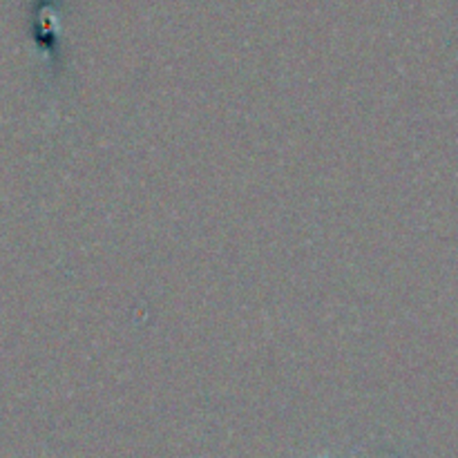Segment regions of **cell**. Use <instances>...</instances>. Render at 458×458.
Instances as JSON below:
<instances>
[{
    "label": "cell",
    "mask_w": 458,
    "mask_h": 458,
    "mask_svg": "<svg viewBox=\"0 0 458 458\" xmlns=\"http://www.w3.org/2000/svg\"><path fill=\"white\" fill-rule=\"evenodd\" d=\"M325 458H327V456H325Z\"/></svg>",
    "instance_id": "obj_1"
}]
</instances>
